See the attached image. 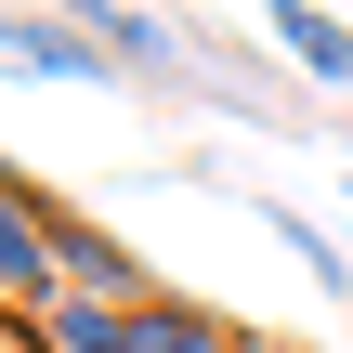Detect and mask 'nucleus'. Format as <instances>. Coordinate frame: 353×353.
Listing matches in <instances>:
<instances>
[{
  "label": "nucleus",
  "instance_id": "6e6552de",
  "mask_svg": "<svg viewBox=\"0 0 353 353\" xmlns=\"http://www.w3.org/2000/svg\"><path fill=\"white\" fill-rule=\"evenodd\" d=\"M65 13H79V0H65Z\"/></svg>",
  "mask_w": 353,
  "mask_h": 353
},
{
  "label": "nucleus",
  "instance_id": "423d86ee",
  "mask_svg": "<svg viewBox=\"0 0 353 353\" xmlns=\"http://www.w3.org/2000/svg\"><path fill=\"white\" fill-rule=\"evenodd\" d=\"M262 223H275V236H288V249L314 262V288H327V301H353V262H341V236H314V223H301L288 196H262Z\"/></svg>",
  "mask_w": 353,
  "mask_h": 353
},
{
  "label": "nucleus",
  "instance_id": "39448f33",
  "mask_svg": "<svg viewBox=\"0 0 353 353\" xmlns=\"http://www.w3.org/2000/svg\"><path fill=\"white\" fill-rule=\"evenodd\" d=\"M275 39H288L327 92H353V26H341V13H314V0H301V13H275Z\"/></svg>",
  "mask_w": 353,
  "mask_h": 353
},
{
  "label": "nucleus",
  "instance_id": "0eeeda50",
  "mask_svg": "<svg viewBox=\"0 0 353 353\" xmlns=\"http://www.w3.org/2000/svg\"><path fill=\"white\" fill-rule=\"evenodd\" d=\"M262 13H301V0H262Z\"/></svg>",
  "mask_w": 353,
  "mask_h": 353
},
{
  "label": "nucleus",
  "instance_id": "f257e3e1",
  "mask_svg": "<svg viewBox=\"0 0 353 353\" xmlns=\"http://www.w3.org/2000/svg\"><path fill=\"white\" fill-rule=\"evenodd\" d=\"M39 341L52 353H249L223 314H196V301H170V288H157V301H65Z\"/></svg>",
  "mask_w": 353,
  "mask_h": 353
},
{
  "label": "nucleus",
  "instance_id": "7ed1b4c3",
  "mask_svg": "<svg viewBox=\"0 0 353 353\" xmlns=\"http://www.w3.org/2000/svg\"><path fill=\"white\" fill-rule=\"evenodd\" d=\"M13 79H39V92H118L131 65H118L79 13H13Z\"/></svg>",
  "mask_w": 353,
  "mask_h": 353
},
{
  "label": "nucleus",
  "instance_id": "20e7f679",
  "mask_svg": "<svg viewBox=\"0 0 353 353\" xmlns=\"http://www.w3.org/2000/svg\"><path fill=\"white\" fill-rule=\"evenodd\" d=\"M79 26H92V39H105L131 79H157V92H183V79H196L183 26H170V13H144V0H79Z\"/></svg>",
  "mask_w": 353,
  "mask_h": 353
},
{
  "label": "nucleus",
  "instance_id": "f03ea898",
  "mask_svg": "<svg viewBox=\"0 0 353 353\" xmlns=\"http://www.w3.org/2000/svg\"><path fill=\"white\" fill-rule=\"evenodd\" d=\"M0 301H13V327H52L79 288H65V249H52V196L13 170L0 183Z\"/></svg>",
  "mask_w": 353,
  "mask_h": 353
}]
</instances>
